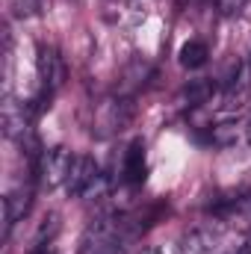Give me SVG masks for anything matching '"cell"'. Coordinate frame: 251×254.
<instances>
[{
  "label": "cell",
  "mask_w": 251,
  "mask_h": 254,
  "mask_svg": "<svg viewBox=\"0 0 251 254\" xmlns=\"http://www.w3.org/2000/svg\"><path fill=\"white\" fill-rule=\"evenodd\" d=\"M65 190H68L71 198H86V201L104 198V192H107V175L98 169V163L89 154H74Z\"/></svg>",
  "instance_id": "cell-1"
},
{
  "label": "cell",
  "mask_w": 251,
  "mask_h": 254,
  "mask_svg": "<svg viewBox=\"0 0 251 254\" xmlns=\"http://www.w3.org/2000/svg\"><path fill=\"white\" fill-rule=\"evenodd\" d=\"M71 163H74V154H71V151H65V148L42 151V154L33 160V175H36L39 187H42V190H57V187H65L68 172H71Z\"/></svg>",
  "instance_id": "cell-2"
},
{
  "label": "cell",
  "mask_w": 251,
  "mask_h": 254,
  "mask_svg": "<svg viewBox=\"0 0 251 254\" xmlns=\"http://www.w3.org/2000/svg\"><path fill=\"white\" fill-rule=\"evenodd\" d=\"M33 119H36V110L30 104H15L12 98H6V104H3V133L12 142H18L21 148H36Z\"/></svg>",
  "instance_id": "cell-3"
},
{
  "label": "cell",
  "mask_w": 251,
  "mask_h": 254,
  "mask_svg": "<svg viewBox=\"0 0 251 254\" xmlns=\"http://www.w3.org/2000/svg\"><path fill=\"white\" fill-rule=\"evenodd\" d=\"M63 77H65V68L63 60L54 48H39V80H42V98L33 101V104H45L54 98V92L63 86Z\"/></svg>",
  "instance_id": "cell-4"
},
{
  "label": "cell",
  "mask_w": 251,
  "mask_h": 254,
  "mask_svg": "<svg viewBox=\"0 0 251 254\" xmlns=\"http://www.w3.org/2000/svg\"><path fill=\"white\" fill-rule=\"evenodd\" d=\"M148 178V163H145V142L142 139H133L125 151V160H122V181L127 187H142Z\"/></svg>",
  "instance_id": "cell-5"
},
{
  "label": "cell",
  "mask_w": 251,
  "mask_h": 254,
  "mask_svg": "<svg viewBox=\"0 0 251 254\" xmlns=\"http://www.w3.org/2000/svg\"><path fill=\"white\" fill-rule=\"evenodd\" d=\"M30 204H33V190H30V187H18V190L6 192V198H3V222H6V234H9V228H12L18 219L27 216Z\"/></svg>",
  "instance_id": "cell-6"
},
{
  "label": "cell",
  "mask_w": 251,
  "mask_h": 254,
  "mask_svg": "<svg viewBox=\"0 0 251 254\" xmlns=\"http://www.w3.org/2000/svg\"><path fill=\"white\" fill-rule=\"evenodd\" d=\"M181 65L184 68H201V65H207V60H210V45L207 42H201V39H189L187 45L181 48Z\"/></svg>",
  "instance_id": "cell-7"
},
{
  "label": "cell",
  "mask_w": 251,
  "mask_h": 254,
  "mask_svg": "<svg viewBox=\"0 0 251 254\" xmlns=\"http://www.w3.org/2000/svg\"><path fill=\"white\" fill-rule=\"evenodd\" d=\"M213 240H216V234H213V231H207V228L192 231L187 240L181 243V254H204L210 246H213Z\"/></svg>",
  "instance_id": "cell-8"
},
{
  "label": "cell",
  "mask_w": 251,
  "mask_h": 254,
  "mask_svg": "<svg viewBox=\"0 0 251 254\" xmlns=\"http://www.w3.org/2000/svg\"><path fill=\"white\" fill-rule=\"evenodd\" d=\"M231 139H234V130H231V125L210 127V145H228Z\"/></svg>",
  "instance_id": "cell-9"
},
{
  "label": "cell",
  "mask_w": 251,
  "mask_h": 254,
  "mask_svg": "<svg viewBox=\"0 0 251 254\" xmlns=\"http://www.w3.org/2000/svg\"><path fill=\"white\" fill-rule=\"evenodd\" d=\"M228 254H251V249H234V252H228Z\"/></svg>",
  "instance_id": "cell-10"
},
{
  "label": "cell",
  "mask_w": 251,
  "mask_h": 254,
  "mask_svg": "<svg viewBox=\"0 0 251 254\" xmlns=\"http://www.w3.org/2000/svg\"><path fill=\"white\" fill-rule=\"evenodd\" d=\"M139 254H160V249H142Z\"/></svg>",
  "instance_id": "cell-11"
},
{
  "label": "cell",
  "mask_w": 251,
  "mask_h": 254,
  "mask_svg": "<svg viewBox=\"0 0 251 254\" xmlns=\"http://www.w3.org/2000/svg\"><path fill=\"white\" fill-rule=\"evenodd\" d=\"M249 142H251V125H249Z\"/></svg>",
  "instance_id": "cell-12"
}]
</instances>
